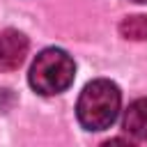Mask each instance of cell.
Returning <instances> with one entry per match:
<instances>
[{"instance_id":"277c9868","label":"cell","mask_w":147,"mask_h":147,"mask_svg":"<svg viewBox=\"0 0 147 147\" xmlns=\"http://www.w3.org/2000/svg\"><path fill=\"white\" fill-rule=\"evenodd\" d=\"M124 131L136 140H147V99H136L124 113Z\"/></svg>"},{"instance_id":"3957f363","label":"cell","mask_w":147,"mask_h":147,"mask_svg":"<svg viewBox=\"0 0 147 147\" xmlns=\"http://www.w3.org/2000/svg\"><path fill=\"white\" fill-rule=\"evenodd\" d=\"M28 55V37L18 30L0 32V71H14Z\"/></svg>"},{"instance_id":"7a4b0ae2","label":"cell","mask_w":147,"mask_h":147,"mask_svg":"<svg viewBox=\"0 0 147 147\" xmlns=\"http://www.w3.org/2000/svg\"><path fill=\"white\" fill-rule=\"evenodd\" d=\"M74 76H76V64L67 51L44 48L34 57L30 74H28V80H30V87L34 92L51 96V94L64 92L74 83Z\"/></svg>"},{"instance_id":"5b68a950","label":"cell","mask_w":147,"mask_h":147,"mask_svg":"<svg viewBox=\"0 0 147 147\" xmlns=\"http://www.w3.org/2000/svg\"><path fill=\"white\" fill-rule=\"evenodd\" d=\"M119 34L124 39L131 41H145L147 39V16L136 14V16H126L119 23Z\"/></svg>"},{"instance_id":"6da1fadb","label":"cell","mask_w":147,"mask_h":147,"mask_svg":"<svg viewBox=\"0 0 147 147\" xmlns=\"http://www.w3.org/2000/svg\"><path fill=\"white\" fill-rule=\"evenodd\" d=\"M119 103H122V94L113 80L99 78V80L87 83L76 103V115H78L80 126L87 131L108 129L117 119Z\"/></svg>"},{"instance_id":"8992f818","label":"cell","mask_w":147,"mask_h":147,"mask_svg":"<svg viewBox=\"0 0 147 147\" xmlns=\"http://www.w3.org/2000/svg\"><path fill=\"white\" fill-rule=\"evenodd\" d=\"M133 2H147V0H133Z\"/></svg>"}]
</instances>
